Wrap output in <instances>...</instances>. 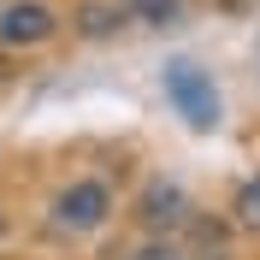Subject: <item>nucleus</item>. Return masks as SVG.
I'll list each match as a JSON object with an SVG mask.
<instances>
[{
	"label": "nucleus",
	"mask_w": 260,
	"mask_h": 260,
	"mask_svg": "<svg viewBox=\"0 0 260 260\" xmlns=\"http://www.w3.org/2000/svg\"><path fill=\"white\" fill-rule=\"evenodd\" d=\"M130 260H189V254H183L178 243H166V237H154V243H148V248H136Z\"/></svg>",
	"instance_id": "8"
},
{
	"label": "nucleus",
	"mask_w": 260,
	"mask_h": 260,
	"mask_svg": "<svg viewBox=\"0 0 260 260\" xmlns=\"http://www.w3.org/2000/svg\"><path fill=\"white\" fill-rule=\"evenodd\" d=\"M118 24H124V6H83V18H77L83 36H113Z\"/></svg>",
	"instance_id": "6"
},
{
	"label": "nucleus",
	"mask_w": 260,
	"mask_h": 260,
	"mask_svg": "<svg viewBox=\"0 0 260 260\" xmlns=\"http://www.w3.org/2000/svg\"><path fill=\"white\" fill-rule=\"evenodd\" d=\"M136 12H142L154 30H178V18L189 12V0H136Z\"/></svg>",
	"instance_id": "5"
},
{
	"label": "nucleus",
	"mask_w": 260,
	"mask_h": 260,
	"mask_svg": "<svg viewBox=\"0 0 260 260\" xmlns=\"http://www.w3.org/2000/svg\"><path fill=\"white\" fill-rule=\"evenodd\" d=\"M130 6H136V0H130Z\"/></svg>",
	"instance_id": "11"
},
{
	"label": "nucleus",
	"mask_w": 260,
	"mask_h": 260,
	"mask_svg": "<svg viewBox=\"0 0 260 260\" xmlns=\"http://www.w3.org/2000/svg\"><path fill=\"white\" fill-rule=\"evenodd\" d=\"M207 260H231V254H207Z\"/></svg>",
	"instance_id": "9"
},
{
	"label": "nucleus",
	"mask_w": 260,
	"mask_h": 260,
	"mask_svg": "<svg viewBox=\"0 0 260 260\" xmlns=\"http://www.w3.org/2000/svg\"><path fill=\"white\" fill-rule=\"evenodd\" d=\"M0 237H6V219H0Z\"/></svg>",
	"instance_id": "10"
},
{
	"label": "nucleus",
	"mask_w": 260,
	"mask_h": 260,
	"mask_svg": "<svg viewBox=\"0 0 260 260\" xmlns=\"http://www.w3.org/2000/svg\"><path fill=\"white\" fill-rule=\"evenodd\" d=\"M107 219H113V189L101 178H77V183H65L53 195V225L65 237H95Z\"/></svg>",
	"instance_id": "2"
},
{
	"label": "nucleus",
	"mask_w": 260,
	"mask_h": 260,
	"mask_svg": "<svg viewBox=\"0 0 260 260\" xmlns=\"http://www.w3.org/2000/svg\"><path fill=\"white\" fill-rule=\"evenodd\" d=\"M136 219H142V231H154V237H172V231H183L195 219V207H189V195H183V183L154 178L136 195Z\"/></svg>",
	"instance_id": "4"
},
{
	"label": "nucleus",
	"mask_w": 260,
	"mask_h": 260,
	"mask_svg": "<svg viewBox=\"0 0 260 260\" xmlns=\"http://www.w3.org/2000/svg\"><path fill=\"white\" fill-rule=\"evenodd\" d=\"M59 36V18L42 0H0V48H42Z\"/></svg>",
	"instance_id": "3"
},
{
	"label": "nucleus",
	"mask_w": 260,
	"mask_h": 260,
	"mask_svg": "<svg viewBox=\"0 0 260 260\" xmlns=\"http://www.w3.org/2000/svg\"><path fill=\"white\" fill-rule=\"evenodd\" d=\"M231 213H237V225H243V231H260V178H248L243 189H237Z\"/></svg>",
	"instance_id": "7"
},
{
	"label": "nucleus",
	"mask_w": 260,
	"mask_h": 260,
	"mask_svg": "<svg viewBox=\"0 0 260 260\" xmlns=\"http://www.w3.org/2000/svg\"><path fill=\"white\" fill-rule=\"evenodd\" d=\"M160 89H166V107L183 118V124L195 130V136H207V130H219V89H213V71H201L195 59H172L160 71Z\"/></svg>",
	"instance_id": "1"
}]
</instances>
